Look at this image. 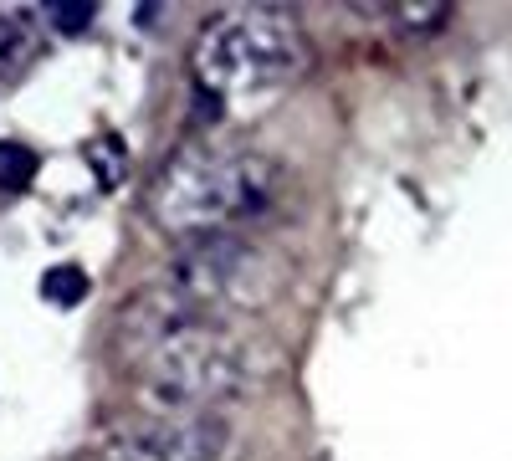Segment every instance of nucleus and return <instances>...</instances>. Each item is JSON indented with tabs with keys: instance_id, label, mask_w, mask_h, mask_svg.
<instances>
[{
	"instance_id": "f257e3e1",
	"label": "nucleus",
	"mask_w": 512,
	"mask_h": 461,
	"mask_svg": "<svg viewBox=\"0 0 512 461\" xmlns=\"http://www.w3.org/2000/svg\"><path fill=\"white\" fill-rule=\"evenodd\" d=\"M118 349L149 400L190 410H226L251 390L256 374L226 318L195 308L175 287H149L128 303L118 318Z\"/></svg>"
},
{
	"instance_id": "f03ea898",
	"label": "nucleus",
	"mask_w": 512,
	"mask_h": 461,
	"mask_svg": "<svg viewBox=\"0 0 512 461\" xmlns=\"http://www.w3.org/2000/svg\"><path fill=\"white\" fill-rule=\"evenodd\" d=\"M277 200V164L256 149L236 144H185L164 159L149 185V211L169 236H210L241 231L246 221L267 216Z\"/></svg>"
},
{
	"instance_id": "7ed1b4c3",
	"label": "nucleus",
	"mask_w": 512,
	"mask_h": 461,
	"mask_svg": "<svg viewBox=\"0 0 512 461\" xmlns=\"http://www.w3.org/2000/svg\"><path fill=\"white\" fill-rule=\"evenodd\" d=\"M308 67V36L277 6H241L205 21L190 52V72L210 103L251 108Z\"/></svg>"
},
{
	"instance_id": "20e7f679",
	"label": "nucleus",
	"mask_w": 512,
	"mask_h": 461,
	"mask_svg": "<svg viewBox=\"0 0 512 461\" xmlns=\"http://www.w3.org/2000/svg\"><path fill=\"white\" fill-rule=\"evenodd\" d=\"M282 282H287V262L272 246L251 241L246 231L190 236L169 262V287L216 318L267 308L282 292Z\"/></svg>"
},
{
	"instance_id": "39448f33",
	"label": "nucleus",
	"mask_w": 512,
	"mask_h": 461,
	"mask_svg": "<svg viewBox=\"0 0 512 461\" xmlns=\"http://www.w3.org/2000/svg\"><path fill=\"white\" fill-rule=\"evenodd\" d=\"M231 426L221 410L149 400L103 431L98 461H226Z\"/></svg>"
},
{
	"instance_id": "423d86ee",
	"label": "nucleus",
	"mask_w": 512,
	"mask_h": 461,
	"mask_svg": "<svg viewBox=\"0 0 512 461\" xmlns=\"http://www.w3.org/2000/svg\"><path fill=\"white\" fill-rule=\"evenodd\" d=\"M31 57H36V26H31V16L6 11V16H0V72H21Z\"/></svg>"
},
{
	"instance_id": "0eeeda50",
	"label": "nucleus",
	"mask_w": 512,
	"mask_h": 461,
	"mask_svg": "<svg viewBox=\"0 0 512 461\" xmlns=\"http://www.w3.org/2000/svg\"><path fill=\"white\" fill-rule=\"evenodd\" d=\"M88 272H82L77 262H57V267H47L41 272V298L47 303H57V308H77L82 298H88Z\"/></svg>"
},
{
	"instance_id": "6e6552de",
	"label": "nucleus",
	"mask_w": 512,
	"mask_h": 461,
	"mask_svg": "<svg viewBox=\"0 0 512 461\" xmlns=\"http://www.w3.org/2000/svg\"><path fill=\"white\" fill-rule=\"evenodd\" d=\"M82 154H88V164L98 170V185H103V190H113L118 175L128 170V149H123L118 134H93L88 144H82Z\"/></svg>"
},
{
	"instance_id": "1a4fd4ad",
	"label": "nucleus",
	"mask_w": 512,
	"mask_h": 461,
	"mask_svg": "<svg viewBox=\"0 0 512 461\" xmlns=\"http://www.w3.org/2000/svg\"><path fill=\"white\" fill-rule=\"evenodd\" d=\"M36 180V154L16 139H0V190H26Z\"/></svg>"
},
{
	"instance_id": "9d476101",
	"label": "nucleus",
	"mask_w": 512,
	"mask_h": 461,
	"mask_svg": "<svg viewBox=\"0 0 512 461\" xmlns=\"http://www.w3.org/2000/svg\"><path fill=\"white\" fill-rule=\"evenodd\" d=\"M390 16H395V26H400L405 36H420V31H436L451 11L441 6V0H415V6H395Z\"/></svg>"
},
{
	"instance_id": "9b49d317",
	"label": "nucleus",
	"mask_w": 512,
	"mask_h": 461,
	"mask_svg": "<svg viewBox=\"0 0 512 461\" xmlns=\"http://www.w3.org/2000/svg\"><path fill=\"white\" fill-rule=\"evenodd\" d=\"M47 21H52L62 36H77V31L93 26V6H88V0H52V6H47Z\"/></svg>"
}]
</instances>
